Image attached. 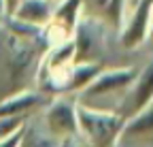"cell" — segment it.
<instances>
[{"label": "cell", "mask_w": 153, "mask_h": 147, "mask_svg": "<svg viewBox=\"0 0 153 147\" xmlns=\"http://www.w3.org/2000/svg\"><path fill=\"white\" fill-rule=\"evenodd\" d=\"M45 53L43 45L24 41L0 26V100L34 90Z\"/></svg>", "instance_id": "obj_1"}, {"label": "cell", "mask_w": 153, "mask_h": 147, "mask_svg": "<svg viewBox=\"0 0 153 147\" xmlns=\"http://www.w3.org/2000/svg\"><path fill=\"white\" fill-rule=\"evenodd\" d=\"M138 75V68L134 66H121V68H104L96 81L83 90L79 96H74L76 104L94 109V111H108L117 113V109L128 94L130 85Z\"/></svg>", "instance_id": "obj_2"}, {"label": "cell", "mask_w": 153, "mask_h": 147, "mask_svg": "<svg viewBox=\"0 0 153 147\" xmlns=\"http://www.w3.org/2000/svg\"><path fill=\"white\" fill-rule=\"evenodd\" d=\"M123 119L117 113L94 111L76 104V126L79 137L87 147H117L123 130Z\"/></svg>", "instance_id": "obj_3"}, {"label": "cell", "mask_w": 153, "mask_h": 147, "mask_svg": "<svg viewBox=\"0 0 153 147\" xmlns=\"http://www.w3.org/2000/svg\"><path fill=\"white\" fill-rule=\"evenodd\" d=\"M38 119L45 130L57 141L68 143L76 141L79 126H76V100L72 96H53L38 113Z\"/></svg>", "instance_id": "obj_4"}, {"label": "cell", "mask_w": 153, "mask_h": 147, "mask_svg": "<svg viewBox=\"0 0 153 147\" xmlns=\"http://www.w3.org/2000/svg\"><path fill=\"white\" fill-rule=\"evenodd\" d=\"M111 30L102 26L98 19L81 13V19L72 32V45H74V64H87V62H100L106 49V34Z\"/></svg>", "instance_id": "obj_5"}, {"label": "cell", "mask_w": 153, "mask_h": 147, "mask_svg": "<svg viewBox=\"0 0 153 147\" xmlns=\"http://www.w3.org/2000/svg\"><path fill=\"white\" fill-rule=\"evenodd\" d=\"M151 26H153V2L143 0V2L128 4L126 19L119 30V45L123 49L140 47L149 39Z\"/></svg>", "instance_id": "obj_6"}, {"label": "cell", "mask_w": 153, "mask_h": 147, "mask_svg": "<svg viewBox=\"0 0 153 147\" xmlns=\"http://www.w3.org/2000/svg\"><path fill=\"white\" fill-rule=\"evenodd\" d=\"M151 102H153V60L143 70H138L136 79L130 85L128 94L123 96V100L117 109V115L123 122H128L130 117L138 115L143 109H147Z\"/></svg>", "instance_id": "obj_7"}, {"label": "cell", "mask_w": 153, "mask_h": 147, "mask_svg": "<svg viewBox=\"0 0 153 147\" xmlns=\"http://www.w3.org/2000/svg\"><path fill=\"white\" fill-rule=\"evenodd\" d=\"M49 102V98L34 90H26L22 94H15L9 96L4 100H0V117H7V119H30L32 115L41 113L45 104Z\"/></svg>", "instance_id": "obj_8"}, {"label": "cell", "mask_w": 153, "mask_h": 147, "mask_svg": "<svg viewBox=\"0 0 153 147\" xmlns=\"http://www.w3.org/2000/svg\"><path fill=\"white\" fill-rule=\"evenodd\" d=\"M55 11V2L49 0H15L7 2V17H13L15 22H22L34 28H45Z\"/></svg>", "instance_id": "obj_9"}, {"label": "cell", "mask_w": 153, "mask_h": 147, "mask_svg": "<svg viewBox=\"0 0 153 147\" xmlns=\"http://www.w3.org/2000/svg\"><path fill=\"white\" fill-rule=\"evenodd\" d=\"M128 2H83V15H89L98 19L108 30H121V24L126 19Z\"/></svg>", "instance_id": "obj_10"}, {"label": "cell", "mask_w": 153, "mask_h": 147, "mask_svg": "<svg viewBox=\"0 0 153 147\" xmlns=\"http://www.w3.org/2000/svg\"><path fill=\"white\" fill-rule=\"evenodd\" d=\"M119 141H140V143H153V102L143 109L138 115L130 117L123 124L121 139Z\"/></svg>", "instance_id": "obj_11"}, {"label": "cell", "mask_w": 153, "mask_h": 147, "mask_svg": "<svg viewBox=\"0 0 153 147\" xmlns=\"http://www.w3.org/2000/svg\"><path fill=\"white\" fill-rule=\"evenodd\" d=\"M62 145H64L62 141H57L45 130V126L38 119V113L26 119L19 141H17V147H62Z\"/></svg>", "instance_id": "obj_12"}, {"label": "cell", "mask_w": 153, "mask_h": 147, "mask_svg": "<svg viewBox=\"0 0 153 147\" xmlns=\"http://www.w3.org/2000/svg\"><path fill=\"white\" fill-rule=\"evenodd\" d=\"M104 70L102 62H87V64H74L70 72V83L66 90V96H79L83 90H87L96 77Z\"/></svg>", "instance_id": "obj_13"}, {"label": "cell", "mask_w": 153, "mask_h": 147, "mask_svg": "<svg viewBox=\"0 0 153 147\" xmlns=\"http://www.w3.org/2000/svg\"><path fill=\"white\" fill-rule=\"evenodd\" d=\"M81 13H83V2H76V0H68V2H55V11L51 22L55 26H60L64 32H68L72 36L76 24L81 19Z\"/></svg>", "instance_id": "obj_14"}, {"label": "cell", "mask_w": 153, "mask_h": 147, "mask_svg": "<svg viewBox=\"0 0 153 147\" xmlns=\"http://www.w3.org/2000/svg\"><path fill=\"white\" fill-rule=\"evenodd\" d=\"M24 124H26V119H7V117H0V143H4L11 137H15L24 128Z\"/></svg>", "instance_id": "obj_15"}, {"label": "cell", "mask_w": 153, "mask_h": 147, "mask_svg": "<svg viewBox=\"0 0 153 147\" xmlns=\"http://www.w3.org/2000/svg\"><path fill=\"white\" fill-rule=\"evenodd\" d=\"M19 134H22V130H19L15 137H11L9 141H4V143H0V147H17V141H19Z\"/></svg>", "instance_id": "obj_16"}, {"label": "cell", "mask_w": 153, "mask_h": 147, "mask_svg": "<svg viewBox=\"0 0 153 147\" xmlns=\"http://www.w3.org/2000/svg\"><path fill=\"white\" fill-rule=\"evenodd\" d=\"M62 147H76V143H74V141H68V143H64Z\"/></svg>", "instance_id": "obj_17"}]
</instances>
